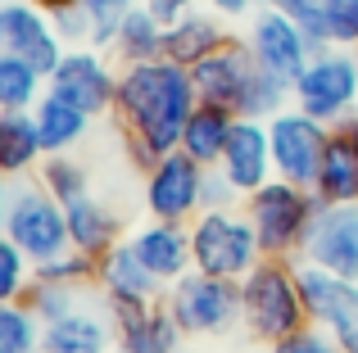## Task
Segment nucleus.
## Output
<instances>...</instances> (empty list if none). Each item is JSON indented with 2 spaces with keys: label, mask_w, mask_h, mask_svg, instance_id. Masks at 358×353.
I'll list each match as a JSON object with an SVG mask.
<instances>
[{
  "label": "nucleus",
  "mask_w": 358,
  "mask_h": 353,
  "mask_svg": "<svg viewBox=\"0 0 358 353\" xmlns=\"http://www.w3.org/2000/svg\"><path fill=\"white\" fill-rule=\"evenodd\" d=\"M32 118H36V132H41L45 154H69L73 145L87 136V127H91V114H82L78 105L50 96V91H45L41 105L32 109Z\"/></svg>",
  "instance_id": "393cba45"
},
{
  "label": "nucleus",
  "mask_w": 358,
  "mask_h": 353,
  "mask_svg": "<svg viewBox=\"0 0 358 353\" xmlns=\"http://www.w3.org/2000/svg\"><path fill=\"white\" fill-rule=\"evenodd\" d=\"M118 322V349L127 353H182L186 345V331L182 322L168 313V303H150V308H127V313H114Z\"/></svg>",
  "instance_id": "aec40b11"
},
{
  "label": "nucleus",
  "mask_w": 358,
  "mask_h": 353,
  "mask_svg": "<svg viewBox=\"0 0 358 353\" xmlns=\"http://www.w3.org/2000/svg\"><path fill=\"white\" fill-rule=\"evenodd\" d=\"M268 5L277 9V14H286L290 23H295L299 32L317 45V50L327 45V18H322V5H327V0H268Z\"/></svg>",
  "instance_id": "72a5a7b5"
},
{
  "label": "nucleus",
  "mask_w": 358,
  "mask_h": 353,
  "mask_svg": "<svg viewBox=\"0 0 358 353\" xmlns=\"http://www.w3.org/2000/svg\"><path fill=\"white\" fill-rule=\"evenodd\" d=\"M41 331H45V322L23 299L0 303V353H36L41 349Z\"/></svg>",
  "instance_id": "c756f323"
},
{
  "label": "nucleus",
  "mask_w": 358,
  "mask_h": 353,
  "mask_svg": "<svg viewBox=\"0 0 358 353\" xmlns=\"http://www.w3.org/2000/svg\"><path fill=\"white\" fill-rule=\"evenodd\" d=\"M36 181H41L64 209H69L73 200H87L91 195V176H87V168H82L73 154H45L41 168H36Z\"/></svg>",
  "instance_id": "c85d7f7f"
},
{
  "label": "nucleus",
  "mask_w": 358,
  "mask_h": 353,
  "mask_svg": "<svg viewBox=\"0 0 358 353\" xmlns=\"http://www.w3.org/2000/svg\"><path fill=\"white\" fill-rule=\"evenodd\" d=\"M141 5H145L155 18H164V23H177L182 14H191V9H195V0H141Z\"/></svg>",
  "instance_id": "ea45409f"
},
{
  "label": "nucleus",
  "mask_w": 358,
  "mask_h": 353,
  "mask_svg": "<svg viewBox=\"0 0 358 353\" xmlns=\"http://www.w3.org/2000/svg\"><path fill=\"white\" fill-rule=\"evenodd\" d=\"M109 349H118V322L100 285H91L78 308L45 322L41 331V353H109Z\"/></svg>",
  "instance_id": "4468645a"
},
{
  "label": "nucleus",
  "mask_w": 358,
  "mask_h": 353,
  "mask_svg": "<svg viewBox=\"0 0 358 353\" xmlns=\"http://www.w3.org/2000/svg\"><path fill=\"white\" fill-rule=\"evenodd\" d=\"M0 236L14 240L36 267L69 254V213L36 176H5L0 186Z\"/></svg>",
  "instance_id": "f03ea898"
},
{
  "label": "nucleus",
  "mask_w": 358,
  "mask_h": 353,
  "mask_svg": "<svg viewBox=\"0 0 358 353\" xmlns=\"http://www.w3.org/2000/svg\"><path fill=\"white\" fill-rule=\"evenodd\" d=\"M263 5H268V0H209V9L222 14V18H254Z\"/></svg>",
  "instance_id": "58836bf2"
},
{
  "label": "nucleus",
  "mask_w": 358,
  "mask_h": 353,
  "mask_svg": "<svg viewBox=\"0 0 358 353\" xmlns=\"http://www.w3.org/2000/svg\"><path fill=\"white\" fill-rule=\"evenodd\" d=\"M0 50L27 59L45 82H50V73L59 68V59H64L69 45H64V36L55 32L50 14H45L41 5H32V0H5V5H0Z\"/></svg>",
  "instance_id": "ddd939ff"
},
{
  "label": "nucleus",
  "mask_w": 358,
  "mask_h": 353,
  "mask_svg": "<svg viewBox=\"0 0 358 353\" xmlns=\"http://www.w3.org/2000/svg\"><path fill=\"white\" fill-rule=\"evenodd\" d=\"M241 204H245V195L222 176V168L204 172V209H241Z\"/></svg>",
  "instance_id": "4c0bfd02"
},
{
  "label": "nucleus",
  "mask_w": 358,
  "mask_h": 353,
  "mask_svg": "<svg viewBox=\"0 0 358 353\" xmlns=\"http://www.w3.org/2000/svg\"><path fill=\"white\" fill-rule=\"evenodd\" d=\"M45 159L41 132L32 114H0V172L5 176H27Z\"/></svg>",
  "instance_id": "a878e982"
},
{
  "label": "nucleus",
  "mask_w": 358,
  "mask_h": 353,
  "mask_svg": "<svg viewBox=\"0 0 358 353\" xmlns=\"http://www.w3.org/2000/svg\"><path fill=\"white\" fill-rule=\"evenodd\" d=\"M182 353H200V349H182Z\"/></svg>",
  "instance_id": "37998d69"
},
{
  "label": "nucleus",
  "mask_w": 358,
  "mask_h": 353,
  "mask_svg": "<svg viewBox=\"0 0 358 353\" xmlns=\"http://www.w3.org/2000/svg\"><path fill=\"white\" fill-rule=\"evenodd\" d=\"M268 132H272V168H277V176L313 190L322 154H327V141H331V127L290 105L286 114H277L268 123Z\"/></svg>",
  "instance_id": "9b49d317"
},
{
  "label": "nucleus",
  "mask_w": 358,
  "mask_h": 353,
  "mask_svg": "<svg viewBox=\"0 0 358 353\" xmlns=\"http://www.w3.org/2000/svg\"><path fill=\"white\" fill-rule=\"evenodd\" d=\"M245 45H250L259 68H268L272 77L290 82V87L299 82V73H304L308 59L317 54V45L308 41L286 14H277L272 5H263L254 18H245Z\"/></svg>",
  "instance_id": "f8f14e48"
},
{
  "label": "nucleus",
  "mask_w": 358,
  "mask_h": 353,
  "mask_svg": "<svg viewBox=\"0 0 358 353\" xmlns=\"http://www.w3.org/2000/svg\"><path fill=\"white\" fill-rule=\"evenodd\" d=\"M254 73H259V63H254L245 36H231L222 50H213L209 59L195 63V68H191V82H195V96H200V105L241 109L245 91H250V82H254Z\"/></svg>",
  "instance_id": "f3484780"
},
{
  "label": "nucleus",
  "mask_w": 358,
  "mask_h": 353,
  "mask_svg": "<svg viewBox=\"0 0 358 353\" xmlns=\"http://www.w3.org/2000/svg\"><path fill=\"white\" fill-rule=\"evenodd\" d=\"M204 163H195L191 154L173 150L145 168L141 176V195H145V218L159 222H195L204 213Z\"/></svg>",
  "instance_id": "6e6552de"
},
{
  "label": "nucleus",
  "mask_w": 358,
  "mask_h": 353,
  "mask_svg": "<svg viewBox=\"0 0 358 353\" xmlns=\"http://www.w3.org/2000/svg\"><path fill=\"white\" fill-rule=\"evenodd\" d=\"M36 353H41V349H36Z\"/></svg>",
  "instance_id": "a18cd8bd"
},
{
  "label": "nucleus",
  "mask_w": 358,
  "mask_h": 353,
  "mask_svg": "<svg viewBox=\"0 0 358 353\" xmlns=\"http://www.w3.org/2000/svg\"><path fill=\"white\" fill-rule=\"evenodd\" d=\"M218 168L241 195H254L259 186H268L272 176H277V168H272V132H268V123L241 118L236 132H231V141H227V150H222Z\"/></svg>",
  "instance_id": "6ab92c4d"
},
{
  "label": "nucleus",
  "mask_w": 358,
  "mask_h": 353,
  "mask_svg": "<svg viewBox=\"0 0 358 353\" xmlns=\"http://www.w3.org/2000/svg\"><path fill=\"white\" fill-rule=\"evenodd\" d=\"M164 303L186 336H227L241 322V281H222L209 272H186L164 290Z\"/></svg>",
  "instance_id": "0eeeda50"
},
{
  "label": "nucleus",
  "mask_w": 358,
  "mask_h": 353,
  "mask_svg": "<svg viewBox=\"0 0 358 353\" xmlns=\"http://www.w3.org/2000/svg\"><path fill=\"white\" fill-rule=\"evenodd\" d=\"M96 285H100V294L109 299V313L150 308V303H159L164 290H168V285L136 258V249H131L127 240L114 245L105 258H96Z\"/></svg>",
  "instance_id": "dca6fc26"
},
{
  "label": "nucleus",
  "mask_w": 358,
  "mask_h": 353,
  "mask_svg": "<svg viewBox=\"0 0 358 353\" xmlns=\"http://www.w3.org/2000/svg\"><path fill=\"white\" fill-rule=\"evenodd\" d=\"M241 209H245V218L254 222L263 258H299L304 254V240H308V227H313V218L322 213V200H317L308 186L272 176L268 186L245 195Z\"/></svg>",
  "instance_id": "20e7f679"
},
{
  "label": "nucleus",
  "mask_w": 358,
  "mask_h": 353,
  "mask_svg": "<svg viewBox=\"0 0 358 353\" xmlns=\"http://www.w3.org/2000/svg\"><path fill=\"white\" fill-rule=\"evenodd\" d=\"M127 245L136 249V258L159 276L164 285L182 281L186 272H195V258H191V222H159L145 218L136 231L127 236Z\"/></svg>",
  "instance_id": "a211bd4d"
},
{
  "label": "nucleus",
  "mask_w": 358,
  "mask_h": 353,
  "mask_svg": "<svg viewBox=\"0 0 358 353\" xmlns=\"http://www.w3.org/2000/svg\"><path fill=\"white\" fill-rule=\"evenodd\" d=\"M191 258L195 272L222 276V281H245L263 263V245L254 236V222L245 209H204L191 222Z\"/></svg>",
  "instance_id": "39448f33"
},
{
  "label": "nucleus",
  "mask_w": 358,
  "mask_h": 353,
  "mask_svg": "<svg viewBox=\"0 0 358 353\" xmlns=\"http://www.w3.org/2000/svg\"><path fill=\"white\" fill-rule=\"evenodd\" d=\"M32 5H41L45 14H55V9H64V5H73V0H32Z\"/></svg>",
  "instance_id": "a19ab883"
},
{
  "label": "nucleus",
  "mask_w": 358,
  "mask_h": 353,
  "mask_svg": "<svg viewBox=\"0 0 358 353\" xmlns=\"http://www.w3.org/2000/svg\"><path fill=\"white\" fill-rule=\"evenodd\" d=\"M36 281L50 285H96V258L82 254V249H69V254L50 258V263L36 267Z\"/></svg>",
  "instance_id": "473e14b6"
},
{
  "label": "nucleus",
  "mask_w": 358,
  "mask_h": 353,
  "mask_svg": "<svg viewBox=\"0 0 358 353\" xmlns=\"http://www.w3.org/2000/svg\"><path fill=\"white\" fill-rule=\"evenodd\" d=\"M64 213H69L73 249H82V254H91V258H105L114 245H122V218L109 209L105 200L87 195V200H73Z\"/></svg>",
  "instance_id": "4be33fe9"
},
{
  "label": "nucleus",
  "mask_w": 358,
  "mask_h": 353,
  "mask_svg": "<svg viewBox=\"0 0 358 353\" xmlns=\"http://www.w3.org/2000/svg\"><path fill=\"white\" fill-rule=\"evenodd\" d=\"M118 73L114 63L105 59L100 50H91V45H73V50H64L59 68L50 73V96L69 100V105H78L82 114L100 118V114H114V100H118Z\"/></svg>",
  "instance_id": "9d476101"
},
{
  "label": "nucleus",
  "mask_w": 358,
  "mask_h": 353,
  "mask_svg": "<svg viewBox=\"0 0 358 353\" xmlns=\"http://www.w3.org/2000/svg\"><path fill=\"white\" fill-rule=\"evenodd\" d=\"M299 290L308 303V322L322 326L341 345V353H358V281L299 263Z\"/></svg>",
  "instance_id": "1a4fd4ad"
},
{
  "label": "nucleus",
  "mask_w": 358,
  "mask_h": 353,
  "mask_svg": "<svg viewBox=\"0 0 358 353\" xmlns=\"http://www.w3.org/2000/svg\"><path fill=\"white\" fill-rule=\"evenodd\" d=\"M313 195L322 204H358V145L345 127H331V141H327Z\"/></svg>",
  "instance_id": "5701e85b"
},
{
  "label": "nucleus",
  "mask_w": 358,
  "mask_h": 353,
  "mask_svg": "<svg viewBox=\"0 0 358 353\" xmlns=\"http://www.w3.org/2000/svg\"><path fill=\"white\" fill-rule=\"evenodd\" d=\"M227 41H231V32H227V23H222V14H213V9H191V14H182L177 23H168L164 59L182 63V68H195L200 59H209V54L222 50Z\"/></svg>",
  "instance_id": "412c9836"
},
{
  "label": "nucleus",
  "mask_w": 358,
  "mask_h": 353,
  "mask_svg": "<svg viewBox=\"0 0 358 353\" xmlns=\"http://www.w3.org/2000/svg\"><path fill=\"white\" fill-rule=\"evenodd\" d=\"M109 353H127V349H109Z\"/></svg>",
  "instance_id": "c03bdc74"
},
{
  "label": "nucleus",
  "mask_w": 358,
  "mask_h": 353,
  "mask_svg": "<svg viewBox=\"0 0 358 353\" xmlns=\"http://www.w3.org/2000/svg\"><path fill=\"white\" fill-rule=\"evenodd\" d=\"M236 123H241L236 109L195 105V114L186 118V132H182V154H191L195 163H204V168H218L222 150H227L231 132H236Z\"/></svg>",
  "instance_id": "b1692460"
},
{
  "label": "nucleus",
  "mask_w": 358,
  "mask_h": 353,
  "mask_svg": "<svg viewBox=\"0 0 358 353\" xmlns=\"http://www.w3.org/2000/svg\"><path fill=\"white\" fill-rule=\"evenodd\" d=\"M295 109L327 127H345L358 114V50L322 45L295 82Z\"/></svg>",
  "instance_id": "423d86ee"
},
{
  "label": "nucleus",
  "mask_w": 358,
  "mask_h": 353,
  "mask_svg": "<svg viewBox=\"0 0 358 353\" xmlns=\"http://www.w3.org/2000/svg\"><path fill=\"white\" fill-rule=\"evenodd\" d=\"M345 132H350V136H354V145H358V114L350 118V123H345Z\"/></svg>",
  "instance_id": "79ce46f5"
},
{
  "label": "nucleus",
  "mask_w": 358,
  "mask_h": 353,
  "mask_svg": "<svg viewBox=\"0 0 358 353\" xmlns=\"http://www.w3.org/2000/svg\"><path fill=\"white\" fill-rule=\"evenodd\" d=\"M268 353H341V345H336L331 336H327L322 326H299V331H290L286 340H277V345H268Z\"/></svg>",
  "instance_id": "c9c22d12"
},
{
  "label": "nucleus",
  "mask_w": 358,
  "mask_h": 353,
  "mask_svg": "<svg viewBox=\"0 0 358 353\" xmlns=\"http://www.w3.org/2000/svg\"><path fill=\"white\" fill-rule=\"evenodd\" d=\"M50 23H55V32L64 36V45H91V18H87V9L73 0V5H64V9H55L50 14Z\"/></svg>",
  "instance_id": "e433bc0d"
},
{
  "label": "nucleus",
  "mask_w": 358,
  "mask_h": 353,
  "mask_svg": "<svg viewBox=\"0 0 358 353\" xmlns=\"http://www.w3.org/2000/svg\"><path fill=\"white\" fill-rule=\"evenodd\" d=\"M299 263L358 281V204H322L304 240Z\"/></svg>",
  "instance_id": "2eb2a0df"
},
{
  "label": "nucleus",
  "mask_w": 358,
  "mask_h": 353,
  "mask_svg": "<svg viewBox=\"0 0 358 353\" xmlns=\"http://www.w3.org/2000/svg\"><path fill=\"white\" fill-rule=\"evenodd\" d=\"M164 36L168 23L155 18L145 5H136L118 27V41H114V59L118 63H145V59H164Z\"/></svg>",
  "instance_id": "bb28decb"
},
{
  "label": "nucleus",
  "mask_w": 358,
  "mask_h": 353,
  "mask_svg": "<svg viewBox=\"0 0 358 353\" xmlns=\"http://www.w3.org/2000/svg\"><path fill=\"white\" fill-rule=\"evenodd\" d=\"M241 326L250 340L277 345L290 331L308 326V303L299 290V258H263L241 281Z\"/></svg>",
  "instance_id": "7ed1b4c3"
},
{
  "label": "nucleus",
  "mask_w": 358,
  "mask_h": 353,
  "mask_svg": "<svg viewBox=\"0 0 358 353\" xmlns=\"http://www.w3.org/2000/svg\"><path fill=\"white\" fill-rule=\"evenodd\" d=\"M118 100H114V123L122 127L127 154L141 172L155 168L164 154L182 150L186 118L195 114L191 68L173 59H145V63H118Z\"/></svg>",
  "instance_id": "f257e3e1"
},
{
  "label": "nucleus",
  "mask_w": 358,
  "mask_h": 353,
  "mask_svg": "<svg viewBox=\"0 0 358 353\" xmlns=\"http://www.w3.org/2000/svg\"><path fill=\"white\" fill-rule=\"evenodd\" d=\"M32 281H36V263L14 245V240L0 236V303H18V299H27Z\"/></svg>",
  "instance_id": "7c9ffc66"
},
{
  "label": "nucleus",
  "mask_w": 358,
  "mask_h": 353,
  "mask_svg": "<svg viewBox=\"0 0 358 353\" xmlns=\"http://www.w3.org/2000/svg\"><path fill=\"white\" fill-rule=\"evenodd\" d=\"M322 18H327V45L358 50V0H327Z\"/></svg>",
  "instance_id": "f704fd0d"
},
{
  "label": "nucleus",
  "mask_w": 358,
  "mask_h": 353,
  "mask_svg": "<svg viewBox=\"0 0 358 353\" xmlns=\"http://www.w3.org/2000/svg\"><path fill=\"white\" fill-rule=\"evenodd\" d=\"M91 18V50H114L118 41V27L141 0H78Z\"/></svg>",
  "instance_id": "2f4dec72"
},
{
  "label": "nucleus",
  "mask_w": 358,
  "mask_h": 353,
  "mask_svg": "<svg viewBox=\"0 0 358 353\" xmlns=\"http://www.w3.org/2000/svg\"><path fill=\"white\" fill-rule=\"evenodd\" d=\"M45 77L27 59L0 50V114H32L45 96Z\"/></svg>",
  "instance_id": "cd10ccee"
}]
</instances>
